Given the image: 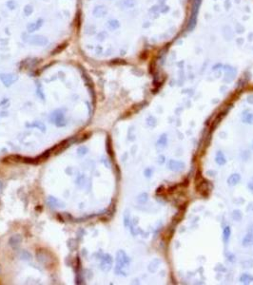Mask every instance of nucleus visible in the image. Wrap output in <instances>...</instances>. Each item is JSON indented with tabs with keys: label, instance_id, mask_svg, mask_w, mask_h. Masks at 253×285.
Listing matches in <instances>:
<instances>
[{
	"label": "nucleus",
	"instance_id": "obj_1",
	"mask_svg": "<svg viewBox=\"0 0 253 285\" xmlns=\"http://www.w3.org/2000/svg\"><path fill=\"white\" fill-rule=\"evenodd\" d=\"M130 264V259L128 256L126 255L125 252L119 251L117 254V266H116V272L123 274L122 269L124 267H126Z\"/></svg>",
	"mask_w": 253,
	"mask_h": 285
},
{
	"label": "nucleus",
	"instance_id": "obj_2",
	"mask_svg": "<svg viewBox=\"0 0 253 285\" xmlns=\"http://www.w3.org/2000/svg\"><path fill=\"white\" fill-rule=\"evenodd\" d=\"M169 169L174 172H181L185 168V164L181 161H175V160H169L168 162Z\"/></svg>",
	"mask_w": 253,
	"mask_h": 285
},
{
	"label": "nucleus",
	"instance_id": "obj_3",
	"mask_svg": "<svg viewBox=\"0 0 253 285\" xmlns=\"http://www.w3.org/2000/svg\"><path fill=\"white\" fill-rule=\"evenodd\" d=\"M43 25V20L42 19H39L35 22H32V23H30L28 26H27V30L29 32H33L37 31L38 29L41 28V26Z\"/></svg>",
	"mask_w": 253,
	"mask_h": 285
},
{
	"label": "nucleus",
	"instance_id": "obj_4",
	"mask_svg": "<svg viewBox=\"0 0 253 285\" xmlns=\"http://www.w3.org/2000/svg\"><path fill=\"white\" fill-rule=\"evenodd\" d=\"M31 39L29 40V43L31 44H33V45H38V46H42V45H45L48 43V40L45 39L44 37H41V36H32V37H30Z\"/></svg>",
	"mask_w": 253,
	"mask_h": 285
},
{
	"label": "nucleus",
	"instance_id": "obj_5",
	"mask_svg": "<svg viewBox=\"0 0 253 285\" xmlns=\"http://www.w3.org/2000/svg\"><path fill=\"white\" fill-rule=\"evenodd\" d=\"M240 181H241V175L238 173H234L228 177L227 183L230 185V186H235V185L239 183Z\"/></svg>",
	"mask_w": 253,
	"mask_h": 285
},
{
	"label": "nucleus",
	"instance_id": "obj_6",
	"mask_svg": "<svg viewBox=\"0 0 253 285\" xmlns=\"http://www.w3.org/2000/svg\"><path fill=\"white\" fill-rule=\"evenodd\" d=\"M215 162H217V165H224L227 162V159L222 151H218L217 152L216 157H215Z\"/></svg>",
	"mask_w": 253,
	"mask_h": 285
},
{
	"label": "nucleus",
	"instance_id": "obj_7",
	"mask_svg": "<svg viewBox=\"0 0 253 285\" xmlns=\"http://www.w3.org/2000/svg\"><path fill=\"white\" fill-rule=\"evenodd\" d=\"M166 144H168V136H166V134L161 135L159 140L157 141V147L159 148H164L166 147Z\"/></svg>",
	"mask_w": 253,
	"mask_h": 285
},
{
	"label": "nucleus",
	"instance_id": "obj_8",
	"mask_svg": "<svg viewBox=\"0 0 253 285\" xmlns=\"http://www.w3.org/2000/svg\"><path fill=\"white\" fill-rule=\"evenodd\" d=\"M243 246L248 247L253 243V233H248L244 238H243Z\"/></svg>",
	"mask_w": 253,
	"mask_h": 285
},
{
	"label": "nucleus",
	"instance_id": "obj_9",
	"mask_svg": "<svg viewBox=\"0 0 253 285\" xmlns=\"http://www.w3.org/2000/svg\"><path fill=\"white\" fill-rule=\"evenodd\" d=\"M1 80L3 81V83L6 85V86H10L11 83L14 82V81L15 80V78H14V76H13V75H11V74H8V75H1Z\"/></svg>",
	"mask_w": 253,
	"mask_h": 285
},
{
	"label": "nucleus",
	"instance_id": "obj_10",
	"mask_svg": "<svg viewBox=\"0 0 253 285\" xmlns=\"http://www.w3.org/2000/svg\"><path fill=\"white\" fill-rule=\"evenodd\" d=\"M160 264H161V260L158 259H153V260L151 261V264H149L148 270L151 271V273H153V272H155V271L158 269V267L160 266Z\"/></svg>",
	"mask_w": 253,
	"mask_h": 285
},
{
	"label": "nucleus",
	"instance_id": "obj_11",
	"mask_svg": "<svg viewBox=\"0 0 253 285\" xmlns=\"http://www.w3.org/2000/svg\"><path fill=\"white\" fill-rule=\"evenodd\" d=\"M230 235H231V229L229 226H226L225 228L223 230V240L225 241V243H227L228 242V240L229 238H230Z\"/></svg>",
	"mask_w": 253,
	"mask_h": 285
},
{
	"label": "nucleus",
	"instance_id": "obj_12",
	"mask_svg": "<svg viewBox=\"0 0 253 285\" xmlns=\"http://www.w3.org/2000/svg\"><path fill=\"white\" fill-rule=\"evenodd\" d=\"M240 281L244 284H248L253 281V277L249 274H243L240 277Z\"/></svg>",
	"mask_w": 253,
	"mask_h": 285
},
{
	"label": "nucleus",
	"instance_id": "obj_13",
	"mask_svg": "<svg viewBox=\"0 0 253 285\" xmlns=\"http://www.w3.org/2000/svg\"><path fill=\"white\" fill-rule=\"evenodd\" d=\"M242 218H243V214H242V212H241L240 210H234L233 211V213H232V219L234 220H236V222H240L241 220H242Z\"/></svg>",
	"mask_w": 253,
	"mask_h": 285
},
{
	"label": "nucleus",
	"instance_id": "obj_14",
	"mask_svg": "<svg viewBox=\"0 0 253 285\" xmlns=\"http://www.w3.org/2000/svg\"><path fill=\"white\" fill-rule=\"evenodd\" d=\"M243 121H244V123L252 125V124H253V114H251V113L245 114L244 117H243Z\"/></svg>",
	"mask_w": 253,
	"mask_h": 285
},
{
	"label": "nucleus",
	"instance_id": "obj_15",
	"mask_svg": "<svg viewBox=\"0 0 253 285\" xmlns=\"http://www.w3.org/2000/svg\"><path fill=\"white\" fill-rule=\"evenodd\" d=\"M33 11V8H32V6H31V5H27L26 7H25V9H24V13L27 14V15H29L30 14H32Z\"/></svg>",
	"mask_w": 253,
	"mask_h": 285
},
{
	"label": "nucleus",
	"instance_id": "obj_16",
	"mask_svg": "<svg viewBox=\"0 0 253 285\" xmlns=\"http://www.w3.org/2000/svg\"><path fill=\"white\" fill-rule=\"evenodd\" d=\"M148 201V195L147 194H142L140 197H139V199H138V202H140L141 203H145L146 202Z\"/></svg>",
	"mask_w": 253,
	"mask_h": 285
},
{
	"label": "nucleus",
	"instance_id": "obj_17",
	"mask_svg": "<svg viewBox=\"0 0 253 285\" xmlns=\"http://www.w3.org/2000/svg\"><path fill=\"white\" fill-rule=\"evenodd\" d=\"M165 162V157L164 156H160L159 157V164H164Z\"/></svg>",
	"mask_w": 253,
	"mask_h": 285
},
{
	"label": "nucleus",
	"instance_id": "obj_18",
	"mask_svg": "<svg viewBox=\"0 0 253 285\" xmlns=\"http://www.w3.org/2000/svg\"><path fill=\"white\" fill-rule=\"evenodd\" d=\"M248 188L253 192V182H251V183H249V184H248Z\"/></svg>",
	"mask_w": 253,
	"mask_h": 285
},
{
	"label": "nucleus",
	"instance_id": "obj_19",
	"mask_svg": "<svg viewBox=\"0 0 253 285\" xmlns=\"http://www.w3.org/2000/svg\"><path fill=\"white\" fill-rule=\"evenodd\" d=\"M251 208H252V211H253V203H252V205H251Z\"/></svg>",
	"mask_w": 253,
	"mask_h": 285
},
{
	"label": "nucleus",
	"instance_id": "obj_20",
	"mask_svg": "<svg viewBox=\"0 0 253 285\" xmlns=\"http://www.w3.org/2000/svg\"><path fill=\"white\" fill-rule=\"evenodd\" d=\"M252 148H253V144H252Z\"/></svg>",
	"mask_w": 253,
	"mask_h": 285
}]
</instances>
